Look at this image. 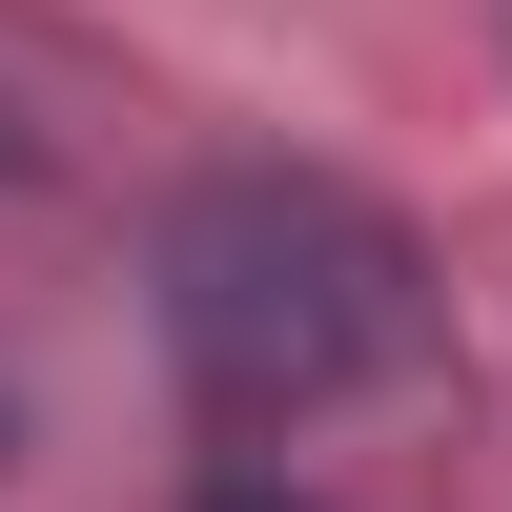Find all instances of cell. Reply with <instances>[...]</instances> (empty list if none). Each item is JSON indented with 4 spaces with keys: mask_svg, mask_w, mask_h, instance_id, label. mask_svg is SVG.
<instances>
[{
    "mask_svg": "<svg viewBox=\"0 0 512 512\" xmlns=\"http://www.w3.org/2000/svg\"><path fill=\"white\" fill-rule=\"evenodd\" d=\"M164 369L205 431H328L431 369V246L349 164H205L164 205Z\"/></svg>",
    "mask_w": 512,
    "mask_h": 512,
    "instance_id": "obj_1",
    "label": "cell"
},
{
    "mask_svg": "<svg viewBox=\"0 0 512 512\" xmlns=\"http://www.w3.org/2000/svg\"><path fill=\"white\" fill-rule=\"evenodd\" d=\"M205 512H287V492H205Z\"/></svg>",
    "mask_w": 512,
    "mask_h": 512,
    "instance_id": "obj_2",
    "label": "cell"
},
{
    "mask_svg": "<svg viewBox=\"0 0 512 512\" xmlns=\"http://www.w3.org/2000/svg\"><path fill=\"white\" fill-rule=\"evenodd\" d=\"M0 164H21V123H0Z\"/></svg>",
    "mask_w": 512,
    "mask_h": 512,
    "instance_id": "obj_3",
    "label": "cell"
}]
</instances>
